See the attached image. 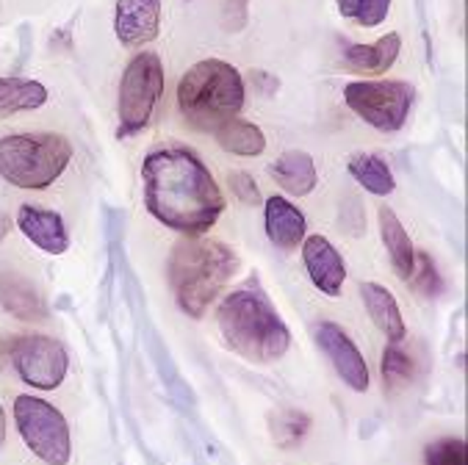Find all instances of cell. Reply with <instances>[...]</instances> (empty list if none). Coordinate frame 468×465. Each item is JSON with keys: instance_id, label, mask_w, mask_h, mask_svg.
Instances as JSON below:
<instances>
[{"instance_id": "cell-7", "label": "cell", "mask_w": 468, "mask_h": 465, "mask_svg": "<svg viewBox=\"0 0 468 465\" xmlns=\"http://www.w3.org/2000/svg\"><path fill=\"white\" fill-rule=\"evenodd\" d=\"M416 91L405 80H349L344 86L346 106L371 128L394 133L408 122Z\"/></svg>"}, {"instance_id": "cell-29", "label": "cell", "mask_w": 468, "mask_h": 465, "mask_svg": "<svg viewBox=\"0 0 468 465\" xmlns=\"http://www.w3.org/2000/svg\"><path fill=\"white\" fill-rule=\"evenodd\" d=\"M250 78H252V86H261L263 89V95H274V91L280 89V80L274 78V75H269V72H250Z\"/></svg>"}, {"instance_id": "cell-26", "label": "cell", "mask_w": 468, "mask_h": 465, "mask_svg": "<svg viewBox=\"0 0 468 465\" xmlns=\"http://www.w3.org/2000/svg\"><path fill=\"white\" fill-rule=\"evenodd\" d=\"M427 465H468V449L463 438H441L427 449Z\"/></svg>"}, {"instance_id": "cell-11", "label": "cell", "mask_w": 468, "mask_h": 465, "mask_svg": "<svg viewBox=\"0 0 468 465\" xmlns=\"http://www.w3.org/2000/svg\"><path fill=\"white\" fill-rule=\"evenodd\" d=\"M303 263L308 269L311 283L327 294V297H338L341 286L346 280V266L341 252L324 238V236H305L303 241Z\"/></svg>"}, {"instance_id": "cell-22", "label": "cell", "mask_w": 468, "mask_h": 465, "mask_svg": "<svg viewBox=\"0 0 468 465\" xmlns=\"http://www.w3.org/2000/svg\"><path fill=\"white\" fill-rule=\"evenodd\" d=\"M214 139L219 142L222 150H228L233 155H244V158L261 155L266 150L263 131L252 122H244V120H228L225 125H219L214 131Z\"/></svg>"}, {"instance_id": "cell-12", "label": "cell", "mask_w": 468, "mask_h": 465, "mask_svg": "<svg viewBox=\"0 0 468 465\" xmlns=\"http://www.w3.org/2000/svg\"><path fill=\"white\" fill-rule=\"evenodd\" d=\"M161 28V0H117L114 31L125 48L147 45Z\"/></svg>"}, {"instance_id": "cell-25", "label": "cell", "mask_w": 468, "mask_h": 465, "mask_svg": "<svg viewBox=\"0 0 468 465\" xmlns=\"http://www.w3.org/2000/svg\"><path fill=\"white\" fill-rule=\"evenodd\" d=\"M408 283L424 297H438L441 294V277H438V269H435V263H432V258L427 252H416L413 274H410Z\"/></svg>"}, {"instance_id": "cell-6", "label": "cell", "mask_w": 468, "mask_h": 465, "mask_svg": "<svg viewBox=\"0 0 468 465\" xmlns=\"http://www.w3.org/2000/svg\"><path fill=\"white\" fill-rule=\"evenodd\" d=\"M164 95V64L155 53H139L128 61L120 80V139L136 136L153 120Z\"/></svg>"}, {"instance_id": "cell-1", "label": "cell", "mask_w": 468, "mask_h": 465, "mask_svg": "<svg viewBox=\"0 0 468 465\" xmlns=\"http://www.w3.org/2000/svg\"><path fill=\"white\" fill-rule=\"evenodd\" d=\"M142 185L147 211L186 238L208 233L225 211L214 174L186 147L153 150L142 164Z\"/></svg>"}, {"instance_id": "cell-3", "label": "cell", "mask_w": 468, "mask_h": 465, "mask_svg": "<svg viewBox=\"0 0 468 465\" xmlns=\"http://www.w3.org/2000/svg\"><path fill=\"white\" fill-rule=\"evenodd\" d=\"M217 322L233 352L252 363H274L289 352L292 333L258 286H241L219 302Z\"/></svg>"}, {"instance_id": "cell-10", "label": "cell", "mask_w": 468, "mask_h": 465, "mask_svg": "<svg viewBox=\"0 0 468 465\" xmlns=\"http://www.w3.org/2000/svg\"><path fill=\"white\" fill-rule=\"evenodd\" d=\"M316 338L324 354L330 357L335 375L346 383V388H352L355 394H363L368 388V365L360 349L352 343V338L335 322H322L316 330Z\"/></svg>"}, {"instance_id": "cell-20", "label": "cell", "mask_w": 468, "mask_h": 465, "mask_svg": "<svg viewBox=\"0 0 468 465\" xmlns=\"http://www.w3.org/2000/svg\"><path fill=\"white\" fill-rule=\"evenodd\" d=\"M48 103V89L39 80L0 78V120L20 111H34Z\"/></svg>"}, {"instance_id": "cell-23", "label": "cell", "mask_w": 468, "mask_h": 465, "mask_svg": "<svg viewBox=\"0 0 468 465\" xmlns=\"http://www.w3.org/2000/svg\"><path fill=\"white\" fill-rule=\"evenodd\" d=\"M311 429V418L300 410H280L271 418V438L280 449H294Z\"/></svg>"}, {"instance_id": "cell-5", "label": "cell", "mask_w": 468, "mask_h": 465, "mask_svg": "<svg viewBox=\"0 0 468 465\" xmlns=\"http://www.w3.org/2000/svg\"><path fill=\"white\" fill-rule=\"evenodd\" d=\"M72 161V144L58 133H12L0 139V177L17 189L39 192Z\"/></svg>"}, {"instance_id": "cell-32", "label": "cell", "mask_w": 468, "mask_h": 465, "mask_svg": "<svg viewBox=\"0 0 468 465\" xmlns=\"http://www.w3.org/2000/svg\"><path fill=\"white\" fill-rule=\"evenodd\" d=\"M6 443V413H4V405H0V446Z\"/></svg>"}, {"instance_id": "cell-16", "label": "cell", "mask_w": 468, "mask_h": 465, "mask_svg": "<svg viewBox=\"0 0 468 465\" xmlns=\"http://www.w3.org/2000/svg\"><path fill=\"white\" fill-rule=\"evenodd\" d=\"M399 50H402L399 34H386L374 45H349L344 50V64L357 75H386L394 67Z\"/></svg>"}, {"instance_id": "cell-9", "label": "cell", "mask_w": 468, "mask_h": 465, "mask_svg": "<svg viewBox=\"0 0 468 465\" xmlns=\"http://www.w3.org/2000/svg\"><path fill=\"white\" fill-rule=\"evenodd\" d=\"M9 354H12L17 375L31 388L56 391L67 377V368H69L67 352L58 341L48 335L15 338V343L9 346Z\"/></svg>"}, {"instance_id": "cell-2", "label": "cell", "mask_w": 468, "mask_h": 465, "mask_svg": "<svg viewBox=\"0 0 468 465\" xmlns=\"http://www.w3.org/2000/svg\"><path fill=\"white\" fill-rule=\"evenodd\" d=\"M239 269L236 252L214 238H183L169 258V286L180 311L203 319Z\"/></svg>"}, {"instance_id": "cell-17", "label": "cell", "mask_w": 468, "mask_h": 465, "mask_svg": "<svg viewBox=\"0 0 468 465\" xmlns=\"http://www.w3.org/2000/svg\"><path fill=\"white\" fill-rule=\"evenodd\" d=\"M271 177L277 180L280 189H286L294 197H305L316 189V164L305 150H289L269 166Z\"/></svg>"}, {"instance_id": "cell-18", "label": "cell", "mask_w": 468, "mask_h": 465, "mask_svg": "<svg viewBox=\"0 0 468 465\" xmlns=\"http://www.w3.org/2000/svg\"><path fill=\"white\" fill-rule=\"evenodd\" d=\"M360 297L363 305L371 316V322L378 324V330L388 338V341H402L405 338V322H402V311L397 305V297L378 286V283H363L360 286Z\"/></svg>"}, {"instance_id": "cell-24", "label": "cell", "mask_w": 468, "mask_h": 465, "mask_svg": "<svg viewBox=\"0 0 468 465\" xmlns=\"http://www.w3.org/2000/svg\"><path fill=\"white\" fill-rule=\"evenodd\" d=\"M413 357L402 346V341H391L388 349L383 352V383L386 388H402L405 383L413 380Z\"/></svg>"}, {"instance_id": "cell-15", "label": "cell", "mask_w": 468, "mask_h": 465, "mask_svg": "<svg viewBox=\"0 0 468 465\" xmlns=\"http://www.w3.org/2000/svg\"><path fill=\"white\" fill-rule=\"evenodd\" d=\"M0 308L20 322H45L48 308L31 280L15 271H0Z\"/></svg>"}, {"instance_id": "cell-14", "label": "cell", "mask_w": 468, "mask_h": 465, "mask_svg": "<svg viewBox=\"0 0 468 465\" xmlns=\"http://www.w3.org/2000/svg\"><path fill=\"white\" fill-rule=\"evenodd\" d=\"M17 227L23 230V236L39 247L48 255H61L69 247V236L64 227V219L56 211L39 208V206H23L17 211Z\"/></svg>"}, {"instance_id": "cell-19", "label": "cell", "mask_w": 468, "mask_h": 465, "mask_svg": "<svg viewBox=\"0 0 468 465\" xmlns=\"http://www.w3.org/2000/svg\"><path fill=\"white\" fill-rule=\"evenodd\" d=\"M380 236L388 252V260L397 271L399 280H410L413 274V263H416V249L413 241L405 230V225L399 222V217L391 208H380Z\"/></svg>"}, {"instance_id": "cell-21", "label": "cell", "mask_w": 468, "mask_h": 465, "mask_svg": "<svg viewBox=\"0 0 468 465\" xmlns=\"http://www.w3.org/2000/svg\"><path fill=\"white\" fill-rule=\"evenodd\" d=\"M349 174L363 185V189L368 195H378V197H388L394 189H397V180H394V172L391 166L378 158V155H371V153H357L349 158Z\"/></svg>"}, {"instance_id": "cell-30", "label": "cell", "mask_w": 468, "mask_h": 465, "mask_svg": "<svg viewBox=\"0 0 468 465\" xmlns=\"http://www.w3.org/2000/svg\"><path fill=\"white\" fill-rule=\"evenodd\" d=\"M357 9H360V0H338V12H341V17L355 20V17H357Z\"/></svg>"}, {"instance_id": "cell-8", "label": "cell", "mask_w": 468, "mask_h": 465, "mask_svg": "<svg viewBox=\"0 0 468 465\" xmlns=\"http://www.w3.org/2000/svg\"><path fill=\"white\" fill-rule=\"evenodd\" d=\"M15 421L26 446L48 465H67L72 457L69 427L50 402L23 394L15 399Z\"/></svg>"}, {"instance_id": "cell-31", "label": "cell", "mask_w": 468, "mask_h": 465, "mask_svg": "<svg viewBox=\"0 0 468 465\" xmlns=\"http://www.w3.org/2000/svg\"><path fill=\"white\" fill-rule=\"evenodd\" d=\"M9 233H12V217L0 214V241H4V238H6Z\"/></svg>"}, {"instance_id": "cell-27", "label": "cell", "mask_w": 468, "mask_h": 465, "mask_svg": "<svg viewBox=\"0 0 468 465\" xmlns=\"http://www.w3.org/2000/svg\"><path fill=\"white\" fill-rule=\"evenodd\" d=\"M391 12V0H360V9H357V23L363 28H378Z\"/></svg>"}, {"instance_id": "cell-4", "label": "cell", "mask_w": 468, "mask_h": 465, "mask_svg": "<svg viewBox=\"0 0 468 465\" xmlns=\"http://www.w3.org/2000/svg\"><path fill=\"white\" fill-rule=\"evenodd\" d=\"M244 106L241 72L219 58L197 61L177 83V109L183 120L200 131H217Z\"/></svg>"}, {"instance_id": "cell-13", "label": "cell", "mask_w": 468, "mask_h": 465, "mask_svg": "<svg viewBox=\"0 0 468 465\" xmlns=\"http://www.w3.org/2000/svg\"><path fill=\"white\" fill-rule=\"evenodd\" d=\"M263 225H266L269 241L277 249H286V252L297 249L308 236L305 214L286 197H269L263 203Z\"/></svg>"}, {"instance_id": "cell-28", "label": "cell", "mask_w": 468, "mask_h": 465, "mask_svg": "<svg viewBox=\"0 0 468 465\" xmlns=\"http://www.w3.org/2000/svg\"><path fill=\"white\" fill-rule=\"evenodd\" d=\"M228 183H230L233 195L241 203H247V206H258L261 203V192H258V183H255L252 174H247V172H230L228 174Z\"/></svg>"}]
</instances>
